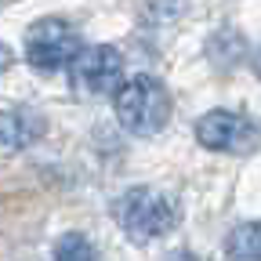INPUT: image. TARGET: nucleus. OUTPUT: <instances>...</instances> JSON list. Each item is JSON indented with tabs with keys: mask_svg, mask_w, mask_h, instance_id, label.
Instances as JSON below:
<instances>
[{
	"mask_svg": "<svg viewBox=\"0 0 261 261\" xmlns=\"http://www.w3.org/2000/svg\"><path fill=\"white\" fill-rule=\"evenodd\" d=\"M113 218L123 228V236L130 243H156L163 236H171L174 228L181 225V203L167 189L156 185H130L127 192L116 196L113 203Z\"/></svg>",
	"mask_w": 261,
	"mask_h": 261,
	"instance_id": "obj_1",
	"label": "nucleus"
},
{
	"mask_svg": "<svg viewBox=\"0 0 261 261\" xmlns=\"http://www.w3.org/2000/svg\"><path fill=\"white\" fill-rule=\"evenodd\" d=\"M228 261H261V218L257 221H240L225 240Z\"/></svg>",
	"mask_w": 261,
	"mask_h": 261,
	"instance_id": "obj_7",
	"label": "nucleus"
},
{
	"mask_svg": "<svg viewBox=\"0 0 261 261\" xmlns=\"http://www.w3.org/2000/svg\"><path fill=\"white\" fill-rule=\"evenodd\" d=\"M8 65H11V47L0 40V73H8Z\"/></svg>",
	"mask_w": 261,
	"mask_h": 261,
	"instance_id": "obj_9",
	"label": "nucleus"
},
{
	"mask_svg": "<svg viewBox=\"0 0 261 261\" xmlns=\"http://www.w3.org/2000/svg\"><path fill=\"white\" fill-rule=\"evenodd\" d=\"M44 135V116L29 109H0V149H29Z\"/></svg>",
	"mask_w": 261,
	"mask_h": 261,
	"instance_id": "obj_6",
	"label": "nucleus"
},
{
	"mask_svg": "<svg viewBox=\"0 0 261 261\" xmlns=\"http://www.w3.org/2000/svg\"><path fill=\"white\" fill-rule=\"evenodd\" d=\"M84 37L80 29L69 18H40L25 29V62L33 65L37 73H62L69 69L73 58L80 55Z\"/></svg>",
	"mask_w": 261,
	"mask_h": 261,
	"instance_id": "obj_3",
	"label": "nucleus"
},
{
	"mask_svg": "<svg viewBox=\"0 0 261 261\" xmlns=\"http://www.w3.org/2000/svg\"><path fill=\"white\" fill-rule=\"evenodd\" d=\"M55 261H94V247L84 232H65L55 243Z\"/></svg>",
	"mask_w": 261,
	"mask_h": 261,
	"instance_id": "obj_8",
	"label": "nucleus"
},
{
	"mask_svg": "<svg viewBox=\"0 0 261 261\" xmlns=\"http://www.w3.org/2000/svg\"><path fill=\"white\" fill-rule=\"evenodd\" d=\"M73 80L84 94H113L123 84V55L113 44H94V47H80V55L73 58Z\"/></svg>",
	"mask_w": 261,
	"mask_h": 261,
	"instance_id": "obj_5",
	"label": "nucleus"
},
{
	"mask_svg": "<svg viewBox=\"0 0 261 261\" xmlns=\"http://www.w3.org/2000/svg\"><path fill=\"white\" fill-rule=\"evenodd\" d=\"M254 65H257V76H261V51H257V62H254Z\"/></svg>",
	"mask_w": 261,
	"mask_h": 261,
	"instance_id": "obj_10",
	"label": "nucleus"
},
{
	"mask_svg": "<svg viewBox=\"0 0 261 261\" xmlns=\"http://www.w3.org/2000/svg\"><path fill=\"white\" fill-rule=\"evenodd\" d=\"M178 261H192V257H178Z\"/></svg>",
	"mask_w": 261,
	"mask_h": 261,
	"instance_id": "obj_11",
	"label": "nucleus"
},
{
	"mask_svg": "<svg viewBox=\"0 0 261 261\" xmlns=\"http://www.w3.org/2000/svg\"><path fill=\"white\" fill-rule=\"evenodd\" d=\"M196 142L211 152H225V156H247L261 145V127L236 109H211L196 120L192 127Z\"/></svg>",
	"mask_w": 261,
	"mask_h": 261,
	"instance_id": "obj_4",
	"label": "nucleus"
},
{
	"mask_svg": "<svg viewBox=\"0 0 261 261\" xmlns=\"http://www.w3.org/2000/svg\"><path fill=\"white\" fill-rule=\"evenodd\" d=\"M113 109H116V120L127 135L156 138L171 123L174 102H171V91L160 76L135 73V76H123V84L113 91Z\"/></svg>",
	"mask_w": 261,
	"mask_h": 261,
	"instance_id": "obj_2",
	"label": "nucleus"
}]
</instances>
